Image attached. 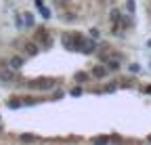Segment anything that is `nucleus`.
<instances>
[{
    "mask_svg": "<svg viewBox=\"0 0 151 145\" xmlns=\"http://www.w3.org/2000/svg\"><path fill=\"white\" fill-rule=\"evenodd\" d=\"M82 38H84V36H82V34H78V32H63L61 42H63V46H65L67 50H78V46H80Z\"/></svg>",
    "mask_w": 151,
    "mask_h": 145,
    "instance_id": "nucleus-1",
    "label": "nucleus"
},
{
    "mask_svg": "<svg viewBox=\"0 0 151 145\" xmlns=\"http://www.w3.org/2000/svg\"><path fill=\"white\" fill-rule=\"evenodd\" d=\"M29 88H34V90H52L55 86H57V82L52 80V78H36V80H32V82H25Z\"/></svg>",
    "mask_w": 151,
    "mask_h": 145,
    "instance_id": "nucleus-2",
    "label": "nucleus"
},
{
    "mask_svg": "<svg viewBox=\"0 0 151 145\" xmlns=\"http://www.w3.org/2000/svg\"><path fill=\"white\" fill-rule=\"evenodd\" d=\"M34 40L38 44H42V46H50L52 44V36H50V32L46 27H38L36 34H34Z\"/></svg>",
    "mask_w": 151,
    "mask_h": 145,
    "instance_id": "nucleus-3",
    "label": "nucleus"
},
{
    "mask_svg": "<svg viewBox=\"0 0 151 145\" xmlns=\"http://www.w3.org/2000/svg\"><path fill=\"white\" fill-rule=\"evenodd\" d=\"M97 42H94L92 38H82V42H80V46H78V53H84V55H92V53H97Z\"/></svg>",
    "mask_w": 151,
    "mask_h": 145,
    "instance_id": "nucleus-4",
    "label": "nucleus"
},
{
    "mask_svg": "<svg viewBox=\"0 0 151 145\" xmlns=\"http://www.w3.org/2000/svg\"><path fill=\"white\" fill-rule=\"evenodd\" d=\"M0 82L2 84H13L17 82V76H15V69H0Z\"/></svg>",
    "mask_w": 151,
    "mask_h": 145,
    "instance_id": "nucleus-5",
    "label": "nucleus"
},
{
    "mask_svg": "<svg viewBox=\"0 0 151 145\" xmlns=\"http://www.w3.org/2000/svg\"><path fill=\"white\" fill-rule=\"evenodd\" d=\"M90 74H92L94 78H99V80H103V78H107V74H109V69H107V65H94Z\"/></svg>",
    "mask_w": 151,
    "mask_h": 145,
    "instance_id": "nucleus-6",
    "label": "nucleus"
},
{
    "mask_svg": "<svg viewBox=\"0 0 151 145\" xmlns=\"http://www.w3.org/2000/svg\"><path fill=\"white\" fill-rule=\"evenodd\" d=\"M23 50H25V55H29V57H36L38 53H40V48H38V42H36V40L25 42V44H23Z\"/></svg>",
    "mask_w": 151,
    "mask_h": 145,
    "instance_id": "nucleus-7",
    "label": "nucleus"
},
{
    "mask_svg": "<svg viewBox=\"0 0 151 145\" xmlns=\"http://www.w3.org/2000/svg\"><path fill=\"white\" fill-rule=\"evenodd\" d=\"M23 63H25L23 57H19V55H13V57L9 59V67H11V69H21Z\"/></svg>",
    "mask_w": 151,
    "mask_h": 145,
    "instance_id": "nucleus-8",
    "label": "nucleus"
},
{
    "mask_svg": "<svg viewBox=\"0 0 151 145\" xmlns=\"http://www.w3.org/2000/svg\"><path fill=\"white\" fill-rule=\"evenodd\" d=\"M90 143H92V145H111V137H107V135H99V137H92Z\"/></svg>",
    "mask_w": 151,
    "mask_h": 145,
    "instance_id": "nucleus-9",
    "label": "nucleus"
},
{
    "mask_svg": "<svg viewBox=\"0 0 151 145\" xmlns=\"http://www.w3.org/2000/svg\"><path fill=\"white\" fill-rule=\"evenodd\" d=\"M6 107H9V110H19V107H23V99L11 97V99L6 101Z\"/></svg>",
    "mask_w": 151,
    "mask_h": 145,
    "instance_id": "nucleus-10",
    "label": "nucleus"
},
{
    "mask_svg": "<svg viewBox=\"0 0 151 145\" xmlns=\"http://www.w3.org/2000/svg\"><path fill=\"white\" fill-rule=\"evenodd\" d=\"M38 9H40V15L44 17V19H48V17H50V9L48 6H44V2H42V0H36V2H34Z\"/></svg>",
    "mask_w": 151,
    "mask_h": 145,
    "instance_id": "nucleus-11",
    "label": "nucleus"
},
{
    "mask_svg": "<svg viewBox=\"0 0 151 145\" xmlns=\"http://www.w3.org/2000/svg\"><path fill=\"white\" fill-rule=\"evenodd\" d=\"M15 25H17V30H25V21H23V15H15Z\"/></svg>",
    "mask_w": 151,
    "mask_h": 145,
    "instance_id": "nucleus-12",
    "label": "nucleus"
},
{
    "mask_svg": "<svg viewBox=\"0 0 151 145\" xmlns=\"http://www.w3.org/2000/svg\"><path fill=\"white\" fill-rule=\"evenodd\" d=\"M23 21H25V27H34V15L32 13H23Z\"/></svg>",
    "mask_w": 151,
    "mask_h": 145,
    "instance_id": "nucleus-13",
    "label": "nucleus"
},
{
    "mask_svg": "<svg viewBox=\"0 0 151 145\" xmlns=\"http://www.w3.org/2000/svg\"><path fill=\"white\" fill-rule=\"evenodd\" d=\"M86 80H90L86 71H78V74H76V82H80V84H82V82H86Z\"/></svg>",
    "mask_w": 151,
    "mask_h": 145,
    "instance_id": "nucleus-14",
    "label": "nucleus"
},
{
    "mask_svg": "<svg viewBox=\"0 0 151 145\" xmlns=\"http://www.w3.org/2000/svg\"><path fill=\"white\" fill-rule=\"evenodd\" d=\"M19 139H21L23 143H32V141H36V135H29V133H23L21 137H19Z\"/></svg>",
    "mask_w": 151,
    "mask_h": 145,
    "instance_id": "nucleus-15",
    "label": "nucleus"
},
{
    "mask_svg": "<svg viewBox=\"0 0 151 145\" xmlns=\"http://www.w3.org/2000/svg\"><path fill=\"white\" fill-rule=\"evenodd\" d=\"M120 15H122L120 11H116V9H113V11H111V15H109V19H111L113 23H118V19H120Z\"/></svg>",
    "mask_w": 151,
    "mask_h": 145,
    "instance_id": "nucleus-16",
    "label": "nucleus"
},
{
    "mask_svg": "<svg viewBox=\"0 0 151 145\" xmlns=\"http://www.w3.org/2000/svg\"><path fill=\"white\" fill-rule=\"evenodd\" d=\"M82 95V86H76V88H71V97H80Z\"/></svg>",
    "mask_w": 151,
    "mask_h": 145,
    "instance_id": "nucleus-17",
    "label": "nucleus"
},
{
    "mask_svg": "<svg viewBox=\"0 0 151 145\" xmlns=\"http://www.w3.org/2000/svg\"><path fill=\"white\" fill-rule=\"evenodd\" d=\"M126 11L128 13H134V0H128V2H126Z\"/></svg>",
    "mask_w": 151,
    "mask_h": 145,
    "instance_id": "nucleus-18",
    "label": "nucleus"
},
{
    "mask_svg": "<svg viewBox=\"0 0 151 145\" xmlns=\"http://www.w3.org/2000/svg\"><path fill=\"white\" fill-rule=\"evenodd\" d=\"M116 88H118V84H107V86L103 88V93H113Z\"/></svg>",
    "mask_w": 151,
    "mask_h": 145,
    "instance_id": "nucleus-19",
    "label": "nucleus"
},
{
    "mask_svg": "<svg viewBox=\"0 0 151 145\" xmlns=\"http://www.w3.org/2000/svg\"><path fill=\"white\" fill-rule=\"evenodd\" d=\"M90 36L92 38H99V30H90Z\"/></svg>",
    "mask_w": 151,
    "mask_h": 145,
    "instance_id": "nucleus-20",
    "label": "nucleus"
},
{
    "mask_svg": "<svg viewBox=\"0 0 151 145\" xmlns=\"http://www.w3.org/2000/svg\"><path fill=\"white\" fill-rule=\"evenodd\" d=\"M145 93H149V95H151V84H149V86H145Z\"/></svg>",
    "mask_w": 151,
    "mask_h": 145,
    "instance_id": "nucleus-21",
    "label": "nucleus"
},
{
    "mask_svg": "<svg viewBox=\"0 0 151 145\" xmlns=\"http://www.w3.org/2000/svg\"><path fill=\"white\" fill-rule=\"evenodd\" d=\"M147 46H149V48H151V40H149V42H147Z\"/></svg>",
    "mask_w": 151,
    "mask_h": 145,
    "instance_id": "nucleus-22",
    "label": "nucleus"
},
{
    "mask_svg": "<svg viewBox=\"0 0 151 145\" xmlns=\"http://www.w3.org/2000/svg\"><path fill=\"white\" fill-rule=\"evenodd\" d=\"M147 141H149V143H151V135H149V137H147Z\"/></svg>",
    "mask_w": 151,
    "mask_h": 145,
    "instance_id": "nucleus-23",
    "label": "nucleus"
}]
</instances>
